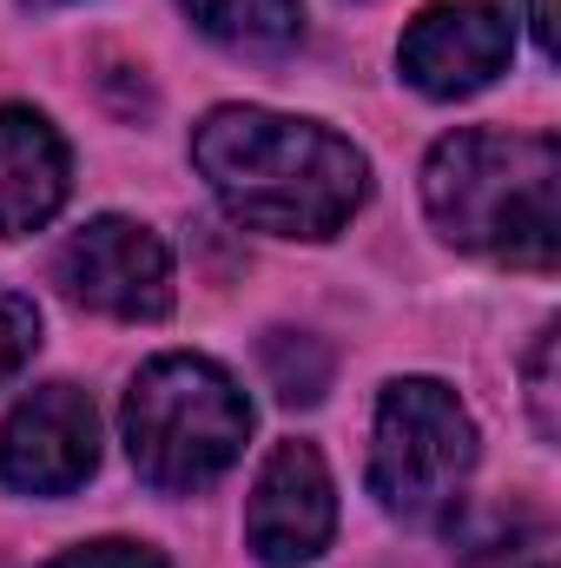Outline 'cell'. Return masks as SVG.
Instances as JSON below:
<instances>
[{
  "mask_svg": "<svg viewBox=\"0 0 561 568\" xmlns=\"http://www.w3.org/2000/svg\"><path fill=\"white\" fill-rule=\"evenodd\" d=\"M192 165L238 225L272 239H337L370 192V165L344 133L265 106L205 113Z\"/></svg>",
  "mask_w": 561,
  "mask_h": 568,
  "instance_id": "6da1fadb",
  "label": "cell"
},
{
  "mask_svg": "<svg viewBox=\"0 0 561 568\" xmlns=\"http://www.w3.org/2000/svg\"><path fill=\"white\" fill-rule=\"evenodd\" d=\"M422 205L449 245L549 272L561 252V145L549 133L462 126L429 152Z\"/></svg>",
  "mask_w": 561,
  "mask_h": 568,
  "instance_id": "7a4b0ae2",
  "label": "cell"
},
{
  "mask_svg": "<svg viewBox=\"0 0 561 568\" xmlns=\"http://www.w3.org/2000/svg\"><path fill=\"white\" fill-rule=\"evenodd\" d=\"M120 429H126L133 469L152 489L192 496V489H212L238 463V449L252 436V404L212 357L172 351L133 377Z\"/></svg>",
  "mask_w": 561,
  "mask_h": 568,
  "instance_id": "3957f363",
  "label": "cell"
},
{
  "mask_svg": "<svg viewBox=\"0 0 561 568\" xmlns=\"http://www.w3.org/2000/svg\"><path fill=\"white\" fill-rule=\"evenodd\" d=\"M476 469V424L436 377H397L377 397V436H370V496L404 516L429 523L442 516Z\"/></svg>",
  "mask_w": 561,
  "mask_h": 568,
  "instance_id": "277c9868",
  "label": "cell"
},
{
  "mask_svg": "<svg viewBox=\"0 0 561 568\" xmlns=\"http://www.w3.org/2000/svg\"><path fill=\"white\" fill-rule=\"evenodd\" d=\"M60 284H67L73 304L126 317V324H159L172 311V258L133 219L80 225L60 245Z\"/></svg>",
  "mask_w": 561,
  "mask_h": 568,
  "instance_id": "5b68a950",
  "label": "cell"
},
{
  "mask_svg": "<svg viewBox=\"0 0 561 568\" xmlns=\"http://www.w3.org/2000/svg\"><path fill=\"white\" fill-rule=\"evenodd\" d=\"M100 463V417L93 397L73 384H40L13 404L0 429V483L20 496H67Z\"/></svg>",
  "mask_w": 561,
  "mask_h": 568,
  "instance_id": "8992f818",
  "label": "cell"
},
{
  "mask_svg": "<svg viewBox=\"0 0 561 568\" xmlns=\"http://www.w3.org/2000/svg\"><path fill=\"white\" fill-rule=\"evenodd\" d=\"M516 53V27L502 7L489 0H436L422 7L397 47L404 60V80L429 93V100H462V93H482Z\"/></svg>",
  "mask_w": 561,
  "mask_h": 568,
  "instance_id": "52a82bcc",
  "label": "cell"
},
{
  "mask_svg": "<svg viewBox=\"0 0 561 568\" xmlns=\"http://www.w3.org/2000/svg\"><path fill=\"white\" fill-rule=\"evenodd\" d=\"M337 529V489L330 469L310 443H278L252 483V509H245V542L265 568H304L324 556Z\"/></svg>",
  "mask_w": 561,
  "mask_h": 568,
  "instance_id": "ba28073f",
  "label": "cell"
},
{
  "mask_svg": "<svg viewBox=\"0 0 561 568\" xmlns=\"http://www.w3.org/2000/svg\"><path fill=\"white\" fill-rule=\"evenodd\" d=\"M73 185L67 140L33 106H0V239L40 232Z\"/></svg>",
  "mask_w": 561,
  "mask_h": 568,
  "instance_id": "9c48e42d",
  "label": "cell"
},
{
  "mask_svg": "<svg viewBox=\"0 0 561 568\" xmlns=\"http://www.w3.org/2000/svg\"><path fill=\"white\" fill-rule=\"evenodd\" d=\"M198 33L238 47V53H284L304 33V0H178Z\"/></svg>",
  "mask_w": 561,
  "mask_h": 568,
  "instance_id": "30bf717a",
  "label": "cell"
},
{
  "mask_svg": "<svg viewBox=\"0 0 561 568\" xmlns=\"http://www.w3.org/2000/svg\"><path fill=\"white\" fill-rule=\"evenodd\" d=\"M265 377L284 404H317L330 390V351L304 331H272L265 337Z\"/></svg>",
  "mask_w": 561,
  "mask_h": 568,
  "instance_id": "8fae6325",
  "label": "cell"
},
{
  "mask_svg": "<svg viewBox=\"0 0 561 568\" xmlns=\"http://www.w3.org/2000/svg\"><path fill=\"white\" fill-rule=\"evenodd\" d=\"M33 351H40V311H33V297L0 284V384H13L33 364Z\"/></svg>",
  "mask_w": 561,
  "mask_h": 568,
  "instance_id": "7c38bea8",
  "label": "cell"
},
{
  "mask_svg": "<svg viewBox=\"0 0 561 568\" xmlns=\"http://www.w3.org/2000/svg\"><path fill=\"white\" fill-rule=\"evenodd\" d=\"M47 568H165L159 549H145V542H80V549H67V556H53Z\"/></svg>",
  "mask_w": 561,
  "mask_h": 568,
  "instance_id": "4fadbf2b",
  "label": "cell"
},
{
  "mask_svg": "<svg viewBox=\"0 0 561 568\" xmlns=\"http://www.w3.org/2000/svg\"><path fill=\"white\" fill-rule=\"evenodd\" d=\"M529 404H536V429L555 436L561 417H555V331H542L536 357H529Z\"/></svg>",
  "mask_w": 561,
  "mask_h": 568,
  "instance_id": "5bb4252c",
  "label": "cell"
},
{
  "mask_svg": "<svg viewBox=\"0 0 561 568\" xmlns=\"http://www.w3.org/2000/svg\"><path fill=\"white\" fill-rule=\"evenodd\" d=\"M529 33H536L542 60H555V0H529Z\"/></svg>",
  "mask_w": 561,
  "mask_h": 568,
  "instance_id": "9a60e30c",
  "label": "cell"
},
{
  "mask_svg": "<svg viewBox=\"0 0 561 568\" xmlns=\"http://www.w3.org/2000/svg\"><path fill=\"white\" fill-rule=\"evenodd\" d=\"M20 7H33V13H47V7H67V0H20Z\"/></svg>",
  "mask_w": 561,
  "mask_h": 568,
  "instance_id": "2e32d148",
  "label": "cell"
},
{
  "mask_svg": "<svg viewBox=\"0 0 561 568\" xmlns=\"http://www.w3.org/2000/svg\"><path fill=\"white\" fill-rule=\"evenodd\" d=\"M522 568H555V562H549V556H529V562H522Z\"/></svg>",
  "mask_w": 561,
  "mask_h": 568,
  "instance_id": "e0dca14e",
  "label": "cell"
}]
</instances>
